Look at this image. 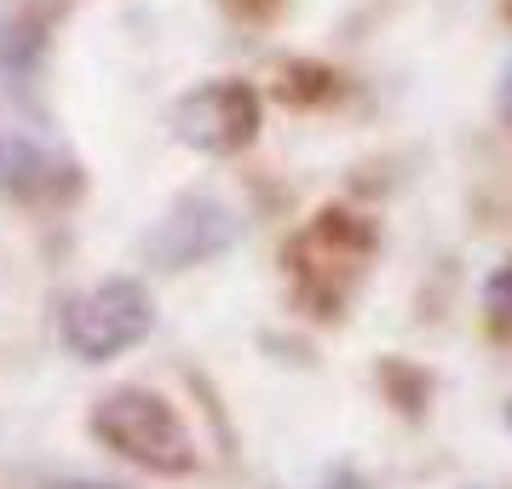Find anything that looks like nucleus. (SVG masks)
Segmentation results:
<instances>
[{"mask_svg":"<svg viewBox=\"0 0 512 489\" xmlns=\"http://www.w3.org/2000/svg\"><path fill=\"white\" fill-rule=\"evenodd\" d=\"M225 6H231L242 24H271V18L282 12V0H225Z\"/></svg>","mask_w":512,"mask_h":489,"instance_id":"nucleus-8","label":"nucleus"},{"mask_svg":"<svg viewBox=\"0 0 512 489\" xmlns=\"http://www.w3.org/2000/svg\"><path fill=\"white\" fill-rule=\"evenodd\" d=\"M93 438H104L121 461L144 466L156 478H190L196 472V438L185 415L150 386H116L93 403Z\"/></svg>","mask_w":512,"mask_h":489,"instance_id":"nucleus-2","label":"nucleus"},{"mask_svg":"<svg viewBox=\"0 0 512 489\" xmlns=\"http://www.w3.org/2000/svg\"><path fill=\"white\" fill-rule=\"evenodd\" d=\"M259 116L265 104L248 81H202L173 104V139L202 156H236L259 139Z\"/></svg>","mask_w":512,"mask_h":489,"instance_id":"nucleus-4","label":"nucleus"},{"mask_svg":"<svg viewBox=\"0 0 512 489\" xmlns=\"http://www.w3.org/2000/svg\"><path fill=\"white\" fill-rule=\"evenodd\" d=\"M70 185H75V173L58 150H47L29 133H0V190L35 202V196H58V190H70Z\"/></svg>","mask_w":512,"mask_h":489,"instance_id":"nucleus-6","label":"nucleus"},{"mask_svg":"<svg viewBox=\"0 0 512 489\" xmlns=\"http://www.w3.org/2000/svg\"><path fill=\"white\" fill-rule=\"evenodd\" d=\"M236 236H242V219H236L219 196H179L167 219L150 231V254L162 259L167 271H185V265H202V259L225 254Z\"/></svg>","mask_w":512,"mask_h":489,"instance_id":"nucleus-5","label":"nucleus"},{"mask_svg":"<svg viewBox=\"0 0 512 489\" xmlns=\"http://www.w3.org/2000/svg\"><path fill=\"white\" fill-rule=\"evenodd\" d=\"M484 311H489V328L495 334H512V265H501L484 288Z\"/></svg>","mask_w":512,"mask_h":489,"instance_id":"nucleus-7","label":"nucleus"},{"mask_svg":"<svg viewBox=\"0 0 512 489\" xmlns=\"http://www.w3.org/2000/svg\"><path fill=\"white\" fill-rule=\"evenodd\" d=\"M64 346L81 357V363H110L121 351H133L139 340H150L156 328V300L144 294V282L133 277H110L93 282L64 300Z\"/></svg>","mask_w":512,"mask_h":489,"instance_id":"nucleus-3","label":"nucleus"},{"mask_svg":"<svg viewBox=\"0 0 512 489\" xmlns=\"http://www.w3.org/2000/svg\"><path fill=\"white\" fill-rule=\"evenodd\" d=\"M380 259V231L374 219L351 208H317L300 231L288 236L282 248V271H288V288L294 300L311 311V317H340L351 305V294L363 288L369 265Z\"/></svg>","mask_w":512,"mask_h":489,"instance_id":"nucleus-1","label":"nucleus"}]
</instances>
